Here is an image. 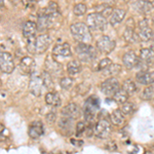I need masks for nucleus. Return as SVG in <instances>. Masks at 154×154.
<instances>
[{
  "label": "nucleus",
  "mask_w": 154,
  "mask_h": 154,
  "mask_svg": "<svg viewBox=\"0 0 154 154\" xmlns=\"http://www.w3.org/2000/svg\"><path fill=\"white\" fill-rule=\"evenodd\" d=\"M51 37L48 34H41V35L34 37L28 40V45L27 48L30 53L33 54H43L48 51L51 44Z\"/></svg>",
  "instance_id": "f257e3e1"
},
{
  "label": "nucleus",
  "mask_w": 154,
  "mask_h": 154,
  "mask_svg": "<svg viewBox=\"0 0 154 154\" xmlns=\"http://www.w3.org/2000/svg\"><path fill=\"white\" fill-rule=\"evenodd\" d=\"M70 31L73 38L76 41H78V43L88 44L91 43V39H93L91 34V30L88 27V25L81 23V22L80 23H75L71 25Z\"/></svg>",
  "instance_id": "f03ea898"
},
{
  "label": "nucleus",
  "mask_w": 154,
  "mask_h": 154,
  "mask_svg": "<svg viewBox=\"0 0 154 154\" xmlns=\"http://www.w3.org/2000/svg\"><path fill=\"white\" fill-rule=\"evenodd\" d=\"M86 25L89 30L91 29L95 31H101L106 28L107 20L99 12H93V14H88V19H86Z\"/></svg>",
  "instance_id": "7ed1b4c3"
},
{
  "label": "nucleus",
  "mask_w": 154,
  "mask_h": 154,
  "mask_svg": "<svg viewBox=\"0 0 154 154\" xmlns=\"http://www.w3.org/2000/svg\"><path fill=\"white\" fill-rule=\"evenodd\" d=\"M76 53L78 54L79 59L84 62L91 61L97 57L96 48L85 43H78V45L76 46Z\"/></svg>",
  "instance_id": "20e7f679"
},
{
  "label": "nucleus",
  "mask_w": 154,
  "mask_h": 154,
  "mask_svg": "<svg viewBox=\"0 0 154 154\" xmlns=\"http://www.w3.org/2000/svg\"><path fill=\"white\" fill-rule=\"evenodd\" d=\"M0 70L6 74H11L14 70V58L7 51H0Z\"/></svg>",
  "instance_id": "39448f33"
},
{
  "label": "nucleus",
  "mask_w": 154,
  "mask_h": 154,
  "mask_svg": "<svg viewBox=\"0 0 154 154\" xmlns=\"http://www.w3.org/2000/svg\"><path fill=\"white\" fill-rule=\"evenodd\" d=\"M120 89V84L115 77L108 78L101 84V91L107 97H113L114 94Z\"/></svg>",
  "instance_id": "423d86ee"
},
{
  "label": "nucleus",
  "mask_w": 154,
  "mask_h": 154,
  "mask_svg": "<svg viewBox=\"0 0 154 154\" xmlns=\"http://www.w3.org/2000/svg\"><path fill=\"white\" fill-rule=\"evenodd\" d=\"M112 133V126L107 119H101L95 125V135L100 139H107Z\"/></svg>",
  "instance_id": "0eeeda50"
},
{
  "label": "nucleus",
  "mask_w": 154,
  "mask_h": 154,
  "mask_svg": "<svg viewBox=\"0 0 154 154\" xmlns=\"http://www.w3.org/2000/svg\"><path fill=\"white\" fill-rule=\"evenodd\" d=\"M116 46V42L111 39L109 36H102L97 41V48L104 54H110L114 51Z\"/></svg>",
  "instance_id": "6e6552de"
},
{
  "label": "nucleus",
  "mask_w": 154,
  "mask_h": 154,
  "mask_svg": "<svg viewBox=\"0 0 154 154\" xmlns=\"http://www.w3.org/2000/svg\"><path fill=\"white\" fill-rule=\"evenodd\" d=\"M139 39L141 41H148L152 38L153 31L152 29L149 27L148 21L146 19H143L142 21L139 22Z\"/></svg>",
  "instance_id": "1a4fd4ad"
},
{
  "label": "nucleus",
  "mask_w": 154,
  "mask_h": 154,
  "mask_svg": "<svg viewBox=\"0 0 154 154\" xmlns=\"http://www.w3.org/2000/svg\"><path fill=\"white\" fill-rule=\"evenodd\" d=\"M35 61L31 57H24L20 62V71L24 74H33L35 70Z\"/></svg>",
  "instance_id": "9d476101"
},
{
  "label": "nucleus",
  "mask_w": 154,
  "mask_h": 154,
  "mask_svg": "<svg viewBox=\"0 0 154 154\" xmlns=\"http://www.w3.org/2000/svg\"><path fill=\"white\" fill-rule=\"evenodd\" d=\"M71 48L70 44L67 43H60V44H56L53 48V56L54 58H59V57H70L71 56Z\"/></svg>",
  "instance_id": "9b49d317"
},
{
  "label": "nucleus",
  "mask_w": 154,
  "mask_h": 154,
  "mask_svg": "<svg viewBox=\"0 0 154 154\" xmlns=\"http://www.w3.org/2000/svg\"><path fill=\"white\" fill-rule=\"evenodd\" d=\"M79 114H80V108H79L75 103L68 104V105L64 107V109L62 110V115L73 119V120L78 117Z\"/></svg>",
  "instance_id": "f8f14e48"
},
{
  "label": "nucleus",
  "mask_w": 154,
  "mask_h": 154,
  "mask_svg": "<svg viewBox=\"0 0 154 154\" xmlns=\"http://www.w3.org/2000/svg\"><path fill=\"white\" fill-rule=\"evenodd\" d=\"M44 130H43V125L41 123V121H33L29 126V137L32 139H38L43 135Z\"/></svg>",
  "instance_id": "ddd939ff"
},
{
  "label": "nucleus",
  "mask_w": 154,
  "mask_h": 154,
  "mask_svg": "<svg viewBox=\"0 0 154 154\" xmlns=\"http://www.w3.org/2000/svg\"><path fill=\"white\" fill-rule=\"evenodd\" d=\"M37 31H38V28H37V24L35 22L28 21L25 23L23 27V36L27 40H29V39H32L35 37Z\"/></svg>",
  "instance_id": "4468645a"
},
{
  "label": "nucleus",
  "mask_w": 154,
  "mask_h": 154,
  "mask_svg": "<svg viewBox=\"0 0 154 154\" xmlns=\"http://www.w3.org/2000/svg\"><path fill=\"white\" fill-rule=\"evenodd\" d=\"M43 85L40 76L32 75L31 80H30V91L34 96L38 97L41 95V88Z\"/></svg>",
  "instance_id": "2eb2a0df"
},
{
  "label": "nucleus",
  "mask_w": 154,
  "mask_h": 154,
  "mask_svg": "<svg viewBox=\"0 0 154 154\" xmlns=\"http://www.w3.org/2000/svg\"><path fill=\"white\" fill-rule=\"evenodd\" d=\"M138 57L135 51H130L128 53H125L122 57V62L123 65H125L128 69H133L134 67H136L137 63H138Z\"/></svg>",
  "instance_id": "dca6fc26"
},
{
  "label": "nucleus",
  "mask_w": 154,
  "mask_h": 154,
  "mask_svg": "<svg viewBox=\"0 0 154 154\" xmlns=\"http://www.w3.org/2000/svg\"><path fill=\"white\" fill-rule=\"evenodd\" d=\"M137 81L144 85H149V84L154 83V71L153 72H139L136 75Z\"/></svg>",
  "instance_id": "f3484780"
},
{
  "label": "nucleus",
  "mask_w": 154,
  "mask_h": 154,
  "mask_svg": "<svg viewBox=\"0 0 154 154\" xmlns=\"http://www.w3.org/2000/svg\"><path fill=\"white\" fill-rule=\"evenodd\" d=\"M44 14L45 16L48 17V19L51 21V23L54 21V20H57V18L60 16V11H59V6L58 4L56 3V2H49L48 5L46 6L45 11H43Z\"/></svg>",
  "instance_id": "a211bd4d"
},
{
  "label": "nucleus",
  "mask_w": 154,
  "mask_h": 154,
  "mask_svg": "<svg viewBox=\"0 0 154 154\" xmlns=\"http://www.w3.org/2000/svg\"><path fill=\"white\" fill-rule=\"evenodd\" d=\"M134 6L136 9L140 11L143 14H151L154 9L153 4L151 2L146 1V0H138L137 2H135Z\"/></svg>",
  "instance_id": "6ab92c4d"
},
{
  "label": "nucleus",
  "mask_w": 154,
  "mask_h": 154,
  "mask_svg": "<svg viewBox=\"0 0 154 154\" xmlns=\"http://www.w3.org/2000/svg\"><path fill=\"white\" fill-rule=\"evenodd\" d=\"M140 60L147 65L154 63V51L151 48H142L140 51Z\"/></svg>",
  "instance_id": "aec40b11"
},
{
  "label": "nucleus",
  "mask_w": 154,
  "mask_h": 154,
  "mask_svg": "<svg viewBox=\"0 0 154 154\" xmlns=\"http://www.w3.org/2000/svg\"><path fill=\"white\" fill-rule=\"evenodd\" d=\"M45 103L51 107H59L61 105V98L56 91H49L45 95Z\"/></svg>",
  "instance_id": "412c9836"
},
{
  "label": "nucleus",
  "mask_w": 154,
  "mask_h": 154,
  "mask_svg": "<svg viewBox=\"0 0 154 154\" xmlns=\"http://www.w3.org/2000/svg\"><path fill=\"white\" fill-rule=\"evenodd\" d=\"M125 11H123V9H114L112 14L110 16V24L112 25V26H115V25H117L119 23H121L122 22V20L125 19Z\"/></svg>",
  "instance_id": "4be33fe9"
},
{
  "label": "nucleus",
  "mask_w": 154,
  "mask_h": 154,
  "mask_svg": "<svg viewBox=\"0 0 154 154\" xmlns=\"http://www.w3.org/2000/svg\"><path fill=\"white\" fill-rule=\"evenodd\" d=\"M135 25H131V26H126L125 30V33H123V38L125 39V41L128 42H136L138 41L139 36L138 34L135 32Z\"/></svg>",
  "instance_id": "5701e85b"
},
{
  "label": "nucleus",
  "mask_w": 154,
  "mask_h": 154,
  "mask_svg": "<svg viewBox=\"0 0 154 154\" xmlns=\"http://www.w3.org/2000/svg\"><path fill=\"white\" fill-rule=\"evenodd\" d=\"M81 71V64L79 61H76V60H73V61H70L68 64H67V72L70 76H74L76 74L80 73Z\"/></svg>",
  "instance_id": "b1692460"
},
{
  "label": "nucleus",
  "mask_w": 154,
  "mask_h": 154,
  "mask_svg": "<svg viewBox=\"0 0 154 154\" xmlns=\"http://www.w3.org/2000/svg\"><path fill=\"white\" fill-rule=\"evenodd\" d=\"M111 121L115 125H122L125 121V114L121 112L120 109H116L111 113Z\"/></svg>",
  "instance_id": "393cba45"
},
{
  "label": "nucleus",
  "mask_w": 154,
  "mask_h": 154,
  "mask_svg": "<svg viewBox=\"0 0 154 154\" xmlns=\"http://www.w3.org/2000/svg\"><path fill=\"white\" fill-rule=\"evenodd\" d=\"M51 21L48 19V16L44 14V12H42L40 16L38 17V23H37V28H38L39 31H44L51 26Z\"/></svg>",
  "instance_id": "a878e982"
},
{
  "label": "nucleus",
  "mask_w": 154,
  "mask_h": 154,
  "mask_svg": "<svg viewBox=\"0 0 154 154\" xmlns=\"http://www.w3.org/2000/svg\"><path fill=\"white\" fill-rule=\"evenodd\" d=\"M122 89L128 95H133V94H135L138 91V88H137L136 83L131 79H126L122 84Z\"/></svg>",
  "instance_id": "bb28decb"
},
{
  "label": "nucleus",
  "mask_w": 154,
  "mask_h": 154,
  "mask_svg": "<svg viewBox=\"0 0 154 154\" xmlns=\"http://www.w3.org/2000/svg\"><path fill=\"white\" fill-rule=\"evenodd\" d=\"M112 98L116 103L121 104V105H122V104H125V102H128V95L125 93V91H123L122 88H120L119 91H117L115 94H114V96L112 97Z\"/></svg>",
  "instance_id": "cd10ccee"
},
{
  "label": "nucleus",
  "mask_w": 154,
  "mask_h": 154,
  "mask_svg": "<svg viewBox=\"0 0 154 154\" xmlns=\"http://www.w3.org/2000/svg\"><path fill=\"white\" fill-rule=\"evenodd\" d=\"M72 123H73V119L63 116L61 119L59 120V126L61 130H63L64 131H70L72 128Z\"/></svg>",
  "instance_id": "c85d7f7f"
},
{
  "label": "nucleus",
  "mask_w": 154,
  "mask_h": 154,
  "mask_svg": "<svg viewBox=\"0 0 154 154\" xmlns=\"http://www.w3.org/2000/svg\"><path fill=\"white\" fill-rule=\"evenodd\" d=\"M41 80H42V83L43 85L45 86L48 89H51L54 88V81H53V78H51V74L48 73V71H43L41 73Z\"/></svg>",
  "instance_id": "c756f323"
},
{
  "label": "nucleus",
  "mask_w": 154,
  "mask_h": 154,
  "mask_svg": "<svg viewBox=\"0 0 154 154\" xmlns=\"http://www.w3.org/2000/svg\"><path fill=\"white\" fill-rule=\"evenodd\" d=\"M141 98L144 101H151L154 100V85H149L143 91Z\"/></svg>",
  "instance_id": "7c9ffc66"
},
{
  "label": "nucleus",
  "mask_w": 154,
  "mask_h": 154,
  "mask_svg": "<svg viewBox=\"0 0 154 154\" xmlns=\"http://www.w3.org/2000/svg\"><path fill=\"white\" fill-rule=\"evenodd\" d=\"M120 110L125 115H131V114L136 111V107L133 103H131V102H125V104H122Z\"/></svg>",
  "instance_id": "2f4dec72"
},
{
  "label": "nucleus",
  "mask_w": 154,
  "mask_h": 154,
  "mask_svg": "<svg viewBox=\"0 0 154 154\" xmlns=\"http://www.w3.org/2000/svg\"><path fill=\"white\" fill-rule=\"evenodd\" d=\"M45 65H46V71L51 72V71H54V72H59L60 71V68H61V66L58 64V62L56 61H51V59L49 58H46V62H45Z\"/></svg>",
  "instance_id": "473e14b6"
},
{
  "label": "nucleus",
  "mask_w": 154,
  "mask_h": 154,
  "mask_svg": "<svg viewBox=\"0 0 154 154\" xmlns=\"http://www.w3.org/2000/svg\"><path fill=\"white\" fill-rule=\"evenodd\" d=\"M73 79L71 77H63V78L60 80V85L63 89H70L73 86Z\"/></svg>",
  "instance_id": "72a5a7b5"
},
{
  "label": "nucleus",
  "mask_w": 154,
  "mask_h": 154,
  "mask_svg": "<svg viewBox=\"0 0 154 154\" xmlns=\"http://www.w3.org/2000/svg\"><path fill=\"white\" fill-rule=\"evenodd\" d=\"M86 11H88V7H86V5L84 3H78V4H76V5L74 6V8H73L74 14H75V16H77V17L83 16V14L86 12Z\"/></svg>",
  "instance_id": "f704fd0d"
},
{
  "label": "nucleus",
  "mask_w": 154,
  "mask_h": 154,
  "mask_svg": "<svg viewBox=\"0 0 154 154\" xmlns=\"http://www.w3.org/2000/svg\"><path fill=\"white\" fill-rule=\"evenodd\" d=\"M112 65V62H111V60L109 58H105L103 60H101L100 62H99V65H98V70H106L107 68H108L109 66Z\"/></svg>",
  "instance_id": "c9c22d12"
},
{
  "label": "nucleus",
  "mask_w": 154,
  "mask_h": 154,
  "mask_svg": "<svg viewBox=\"0 0 154 154\" xmlns=\"http://www.w3.org/2000/svg\"><path fill=\"white\" fill-rule=\"evenodd\" d=\"M106 70H108L109 74H110V75L112 76V77H114L115 75H117L119 72L121 71V67L119 66V65H116V64H113V65L109 66L108 68L106 69Z\"/></svg>",
  "instance_id": "e433bc0d"
},
{
  "label": "nucleus",
  "mask_w": 154,
  "mask_h": 154,
  "mask_svg": "<svg viewBox=\"0 0 154 154\" xmlns=\"http://www.w3.org/2000/svg\"><path fill=\"white\" fill-rule=\"evenodd\" d=\"M86 130V125L83 121H79L76 125V136L80 137L81 135H83V133Z\"/></svg>",
  "instance_id": "4c0bfd02"
},
{
  "label": "nucleus",
  "mask_w": 154,
  "mask_h": 154,
  "mask_svg": "<svg viewBox=\"0 0 154 154\" xmlns=\"http://www.w3.org/2000/svg\"><path fill=\"white\" fill-rule=\"evenodd\" d=\"M113 7L112 6H110V5H106L105 7H104L103 9H102V11H100V12H99V14H102V16L104 17V18H110V16L111 14H112V12H113Z\"/></svg>",
  "instance_id": "58836bf2"
},
{
  "label": "nucleus",
  "mask_w": 154,
  "mask_h": 154,
  "mask_svg": "<svg viewBox=\"0 0 154 154\" xmlns=\"http://www.w3.org/2000/svg\"><path fill=\"white\" fill-rule=\"evenodd\" d=\"M9 136V131L8 130H6L5 128H4L3 125H1L0 123V140H6L7 138H8Z\"/></svg>",
  "instance_id": "ea45409f"
},
{
  "label": "nucleus",
  "mask_w": 154,
  "mask_h": 154,
  "mask_svg": "<svg viewBox=\"0 0 154 154\" xmlns=\"http://www.w3.org/2000/svg\"><path fill=\"white\" fill-rule=\"evenodd\" d=\"M89 88H91V86H89V84H79L78 86H77V91H78L79 95H85L86 93L89 91Z\"/></svg>",
  "instance_id": "a19ab883"
},
{
  "label": "nucleus",
  "mask_w": 154,
  "mask_h": 154,
  "mask_svg": "<svg viewBox=\"0 0 154 154\" xmlns=\"http://www.w3.org/2000/svg\"><path fill=\"white\" fill-rule=\"evenodd\" d=\"M56 118H57V114L54 113V112H51V113H48V115H46V121H48V123H54V120H56Z\"/></svg>",
  "instance_id": "79ce46f5"
},
{
  "label": "nucleus",
  "mask_w": 154,
  "mask_h": 154,
  "mask_svg": "<svg viewBox=\"0 0 154 154\" xmlns=\"http://www.w3.org/2000/svg\"><path fill=\"white\" fill-rule=\"evenodd\" d=\"M36 3V0H23V4L27 8H32Z\"/></svg>",
  "instance_id": "37998d69"
},
{
  "label": "nucleus",
  "mask_w": 154,
  "mask_h": 154,
  "mask_svg": "<svg viewBox=\"0 0 154 154\" xmlns=\"http://www.w3.org/2000/svg\"><path fill=\"white\" fill-rule=\"evenodd\" d=\"M106 148L108 149V150H110V151H113V150H116V145H115V143L114 142H109L108 144H107V146H106Z\"/></svg>",
  "instance_id": "c03bdc74"
},
{
  "label": "nucleus",
  "mask_w": 154,
  "mask_h": 154,
  "mask_svg": "<svg viewBox=\"0 0 154 154\" xmlns=\"http://www.w3.org/2000/svg\"><path fill=\"white\" fill-rule=\"evenodd\" d=\"M3 5H4V0H0V8L3 7Z\"/></svg>",
  "instance_id": "a18cd8bd"
},
{
  "label": "nucleus",
  "mask_w": 154,
  "mask_h": 154,
  "mask_svg": "<svg viewBox=\"0 0 154 154\" xmlns=\"http://www.w3.org/2000/svg\"><path fill=\"white\" fill-rule=\"evenodd\" d=\"M146 1H148V2H151V3H152V2L154 1V0H146Z\"/></svg>",
  "instance_id": "49530a36"
},
{
  "label": "nucleus",
  "mask_w": 154,
  "mask_h": 154,
  "mask_svg": "<svg viewBox=\"0 0 154 154\" xmlns=\"http://www.w3.org/2000/svg\"><path fill=\"white\" fill-rule=\"evenodd\" d=\"M1 85H2V83H1V80H0V88H1Z\"/></svg>",
  "instance_id": "de8ad7c7"
}]
</instances>
